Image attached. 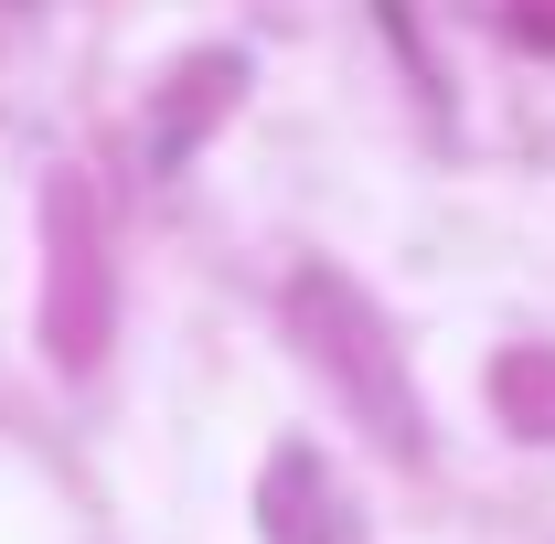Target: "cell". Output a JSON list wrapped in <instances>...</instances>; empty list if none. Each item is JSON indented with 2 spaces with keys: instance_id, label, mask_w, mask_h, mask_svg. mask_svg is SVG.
<instances>
[{
  "instance_id": "1",
  "label": "cell",
  "mask_w": 555,
  "mask_h": 544,
  "mask_svg": "<svg viewBox=\"0 0 555 544\" xmlns=\"http://www.w3.org/2000/svg\"><path fill=\"white\" fill-rule=\"evenodd\" d=\"M288 332L343 385V406L374 427V449H396V459L427 449V416H416V385H406V363H396V341H385V310H374L352 277H332V268L288 277Z\"/></svg>"
},
{
  "instance_id": "2",
  "label": "cell",
  "mask_w": 555,
  "mask_h": 544,
  "mask_svg": "<svg viewBox=\"0 0 555 544\" xmlns=\"http://www.w3.org/2000/svg\"><path fill=\"white\" fill-rule=\"evenodd\" d=\"M235 96H246V54H193V65L160 86V107H150V160H160V171H182V160L204 150V129L235 107Z\"/></svg>"
},
{
  "instance_id": "3",
  "label": "cell",
  "mask_w": 555,
  "mask_h": 544,
  "mask_svg": "<svg viewBox=\"0 0 555 544\" xmlns=\"http://www.w3.org/2000/svg\"><path fill=\"white\" fill-rule=\"evenodd\" d=\"M257 502H268V544H352L343 491H332V470H321L310 449H278Z\"/></svg>"
},
{
  "instance_id": "5",
  "label": "cell",
  "mask_w": 555,
  "mask_h": 544,
  "mask_svg": "<svg viewBox=\"0 0 555 544\" xmlns=\"http://www.w3.org/2000/svg\"><path fill=\"white\" fill-rule=\"evenodd\" d=\"M502 22H513V43H534V54H555V0H513Z\"/></svg>"
},
{
  "instance_id": "4",
  "label": "cell",
  "mask_w": 555,
  "mask_h": 544,
  "mask_svg": "<svg viewBox=\"0 0 555 544\" xmlns=\"http://www.w3.org/2000/svg\"><path fill=\"white\" fill-rule=\"evenodd\" d=\"M491 385H502V406L524 416V438H555V363H545V352H513Z\"/></svg>"
}]
</instances>
